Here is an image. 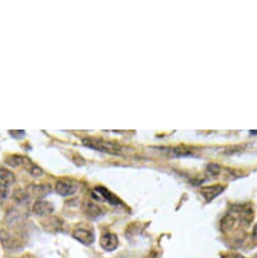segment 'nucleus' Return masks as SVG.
<instances>
[{"instance_id": "f257e3e1", "label": "nucleus", "mask_w": 257, "mask_h": 258, "mask_svg": "<svg viewBox=\"0 0 257 258\" xmlns=\"http://www.w3.org/2000/svg\"><path fill=\"white\" fill-rule=\"evenodd\" d=\"M253 220V213L251 209H232L221 221V230L224 233H229L235 230L238 226L248 225Z\"/></svg>"}, {"instance_id": "f03ea898", "label": "nucleus", "mask_w": 257, "mask_h": 258, "mask_svg": "<svg viewBox=\"0 0 257 258\" xmlns=\"http://www.w3.org/2000/svg\"><path fill=\"white\" fill-rule=\"evenodd\" d=\"M83 144L88 148H91L103 153L112 154V155H120L122 150L121 147H119L118 145L109 143L100 139H92V138L83 139Z\"/></svg>"}, {"instance_id": "7ed1b4c3", "label": "nucleus", "mask_w": 257, "mask_h": 258, "mask_svg": "<svg viewBox=\"0 0 257 258\" xmlns=\"http://www.w3.org/2000/svg\"><path fill=\"white\" fill-rule=\"evenodd\" d=\"M0 242H2L3 246L7 249L10 250H16L21 248V242L15 237L13 236L11 233H9L8 231H0Z\"/></svg>"}, {"instance_id": "20e7f679", "label": "nucleus", "mask_w": 257, "mask_h": 258, "mask_svg": "<svg viewBox=\"0 0 257 258\" xmlns=\"http://www.w3.org/2000/svg\"><path fill=\"white\" fill-rule=\"evenodd\" d=\"M56 192L62 197H70L76 194L77 185L68 180H59L56 183Z\"/></svg>"}, {"instance_id": "39448f33", "label": "nucleus", "mask_w": 257, "mask_h": 258, "mask_svg": "<svg viewBox=\"0 0 257 258\" xmlns=\"http://www.w3.org/2000/svg\"><path fill=\"white\" fill-rule=\"evenodd\" d=\"M73 238L84 245H91L94 242V234L91 230L78 228L73 232Z\"/></svg>"}, {"instance_id": "423d86ee", "label": "nucleus", "mask_w": 257, "mask_h": 258, "mask_svg": "<svg viewBox=\"0 0 257 258\" xmlns=\"http://www.w3.org/2000/svg\"><path fill=\"white\" fill-rule=\"evenodd\" d=\"M94 195L97 199L103 201V202H107L110 205L116 206V205H120V201L113 196L110 191H108L105 187L103 186H97L94 188Z\"/></svg>"}, {"instance_id": "0eeeda50", "label": "nucleus", "mask_w": 257, "mask_h": 258, "mask_svg": "<svg viewBox=\"0 0 257 258\" xmlns=\"http://www.w3.org/2000/svg\"><path fill=\"white\" fill-rule=\"evenodd\" d=\"M100 246L105 251H113L116 249L118 245V239L115 234L105 233L100 237Z\"/></svg>"}, {"instance_id": "6e6552de", "label": "nucleus", "mask_w": 257, "mask_h": 258, "mask_svg": "<svg viewBox=\"0 0 257 258\" xmlns=\"http://www.w3.org/2000/svg\"><path fill=\"white\" fill-rule=\"evenodd\" d=\"M225 189L224 185H211V186H205L201 189V194L204 197V199L207 202H212L214 199H216L219 195H221Z\"/></svg>"}, {"instance_id": "1a4fd4ad", "label": "nucleus", "mask_w": 257, "mask_h": 258, "mask_svg": "<svg viewBox=\"0 0 257 258\" xmlns=\"http://www.w3.org/2000/svg\"><path fill=\"white\" fill-rule=\"evenodd\" d=\"M33 212L38 216H48L54 212V206L50 202L40 200L34 204Z\"/></svg>"}, {"instance_id": "9d476101", "label": "nucleus", "mask_w": 257, "mask_h": 258, "mask_svg": "<svg viewBox=\"0 0 257 258\" xmlns=\"http://www.w3.org/2000/svg\"><path fill=\"white\" fill-rule=\"evenodd\" d=\"M16 181L15 174L7 169V168H0V185L10 188Z\"/></svg>"}, {"instance_id": "9b49d317", "label": "nucleus", "mask_w": 257, "mask_h": 258, "mask_svg": "<svg viewBox=\"0 0 257 258\" xmlns=\"http://www.w3.org/2000/svg\"><path fill=\"white\" fill-rule=\"evenodd\" d=\"M84 212L89 218H97L101 215V209L92 202H87L85 204Z\"/></svg>"}, {"instance_id": "f8f14e48", "label": "nucleus", "mask_w": 257, "mask_h": 258, "mask_svg": "<svg viewBox=\"0 0 257 258\" xmlns=\"http://www.w3.org/2000/svg\"><path fill=\"white\" fill-rule=\"evenodd\" d=\"M30 160L29 159H26L25 157H22V156H12L10 157L8 160H7V163L10 165V166H13V167H18L20 165H23L25 163H28Z\"/></svg>"}, {"instance_id": "ddd939ff", "label": "nucleus", "mask_w": 257, "mask_h": 258, "mask_svg": "<svg viewBox=\"0 0 257 258\" xmlns=\"http://www.w3.org/2000/svg\"><path fill=\"white\" fill-rule=\"evenodd\" d=\"M10 194V188L0 185V201L6 200Z\"/></svg>"}, {"instance_id": "4468645a", "label": "nucleus", "mask_w": 257, "mask_h": 258, "mask_svg": "<svg viewBox=\"0 0 257 258\" xmlns=\"http://www.w3.org/2000/svg\"><path fill=\"white\" fill-rule=\"evenodd\" d=\"M209 172L212 174V175H217L219 173V170H220V167L218 165H210L209 168H208Z\"/></svg>"}, {"instance_id": "2eb2a0df", "label": "nucleus", "mask_w": 257, "mask_h": 258, "mask_svg": "<svg viewBox=\"0 0 257 258\" xmlns=\"http://www.w3.org/2000/svg\"><path fill=\"white\" fill-rule=\"evenodd\" d=\"M226 258H245V257L241 254H230V255H227Z\"/></svg>"}, {"instance_id": "dca6fc26", "label": "nucleus", "mask_w": 257, "mask_h": 258, "mask_svg": "<svg viewBox=\"0 0 257 258\" xmlns=\"http://www.w3.org/2000/svg\"><path fill=\"white\" fill-rule=\"evenodd\" d=\"M252 236L255 240H257V224L254 226L253 228V231H252Z\"/></svg>"}, {"instance_id": "f3484780", "label": "nucleus", "mask_w": 257, "mask_h": 258, "mask_svg": "<svg viewBox=\"0 0 257 258\" xmlns=\"http://www.w3.org/2000/svg\"><path fill=\"white\" fill-rule=\"evenodd\" d=\"M252 258H257V253H256V254H255V255H254Z\"/></svg>"}]
</instances>
